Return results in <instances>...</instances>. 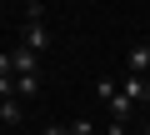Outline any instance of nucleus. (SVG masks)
<instances>
[{
	"instance_id": "f257e3e1",
	"label": "nucleus",
	"mask_w": 150,
	"mask_h": 135,
	"mask_svg": "<svg viewBox=\"0 0 150 135\" xmlns=\"http://www.w3.org/2000/svg\"><path fill=\"white\" fill-rule=\"evenodd\" d=\"M20 45L40 55V50L50 45V30H45V20H25V35H20Z\"/></svg>"
},
{
	"instance_id": "f03ea898",
	"label": "nucleus",
	"mask_w": 150,
	"mask_h": 135,
	"mask_svg": "<svg viewBox=\"0 0 150 135\" xmlns=\"http://www.w3.org/2000/svg\"><path fill=\"white\" fill-rule=\"evenodd\" d=\"M10 60H15V75H40V55H35V50L15 45V50H10Z\"/></svg>"
},
{
	"instance_id": "7ed1b4c3",
	"label": "nucleus",
	"mask_w": 150,
	"mask_h": 135,
	"mask_svg": "<svg viewBox=\"0 0 150 135\" xmlns=\"http://www.w3.org/2000/svg\"><path fill=\"white\" fill-rule=\"evenodd\" d=\"M105 110H110V120H130V115H135V100H125V95L115 90V95L105 100Z\"/></svg>"
},
{
	"instance_id": "20e7f679",
	"label": "nucleus",
	"mask_w": 150,
	"mask_h": 135,
	"mask_svg": "<svg viewBox=\"0 0 150 135\" xmlns=\"http://www.w3.org/2000/svg\"><path fill=\"white\" fill-rule=\"evenodd\" d=\"M130 75H150V45H135L130 50Z\"/></svg>"
},
{
	"instance_id": "39448f33",
	"label": "nucleus",
	"mask_w": 150,
	"mask_h": 135,
	"mask_svg": "<svg viewBox=\"0 0 150 135\" xmlns=\"http://www.w3.org/2000/svg\"><path fill=\"white\" fill-rule=\"evenodd\" d=\"M40 95V75H15V100H30Z\"/></svg>"
},
{
	"instance_id": "423d86ee",
	"label": "nucleus",
	"mask_w": 150,
	"mask_h": 135,
	"mask_svg": "<svg viewBox=\"0 0 150 135\" xmlns=\"http://www.w3.org/2000/svg\"><path fill=\"white\" fill-rule=\"evenodd\" d=\"M0 120L20 125V100H15V95H5V100H0Z\"/></svg>"
},
{
	"instance_id": "0eeeda50",
	"label": "nucleus",
	"mask_w": 150,
	"mask_h": 135,
	"mask_svg": "<svg viewBox=\"0 0 150 135\" xmlns=\"http://www.w3.org/2000/svg\"><path fill=\"white\" fill-rule=\"evenodd\" d=\"M25 20H45V0H30V5H25Z\"/></svg>"
},
{
	"instance_id": "6e6552de",
	"label": "nucleus",
	"mask_w": 150,
	"mask_h": 135,
	"mask_svg": "<svg viewBox=\"0 0 150 135\" xmlns=\"http://www.w3.org/2000/svg\"><path fill=\"white\" fill-rule=\"evenodd\" d=\"M0 80H15V60L10 55H0Z\"/></svg>"
},
{
	"instance_id": "1a4fd4ad",
	"label": "nucleus",
	"mask_w": 150,
	"mask_h": 135,
	"mask_svg": "<svg viewBox=\"0 0 150 135\" xmlns=\"http://www.w3.org/2000/svg\"><path fill=\"white\" fill-rule=\"evenodd\" d=\"M40 135H70V125H45Z\"/></svg>"
},
{
	"instance_id": "9d476101",
	"label": "nucleus",
	"mask_w": 150,
	"mask_h": 135,
	"mask_svg": "<svg viewBox=\"0 0 150 135\" xmlns=\"http://www.w3.org/2000/svg\"><path fill=\"white\" fill-rule=\"evenodd\" d=\"M140 135H150V120H145V125H140Z\"/></svg>"
}]
</instances>
